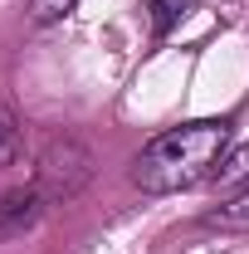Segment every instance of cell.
Returning <instances> with one entry per match:
<instances>
[{
	"label": "cell",
	"instance_id": "cell-1",
	"mask_svg": "<svg viewBox=\"0 0 249 254\" xmlns=\"http://www.w3.org/2000/svg\"><path fill=\"white\" fill-rule=\"evenodd\" d=\"M230 142H235L230 118H195V123L171 127L137 152L132 186L142 195H181V190L220 176V166L230 157Z\"/></svg>",
	"mask_w": 249,
	"mask_h": 254
},
{
	"label": "cell",
	"instance_id": "cell-4",
	"mask_svg": "<svg viewBox=\"0 0 249 254\" xmlns=\"http://www.w3.org/2000/svg\"><path fill=\"white\" fill-rule=\"evenodd\" d=\"M25 152V132H20V118H15V108L0 98V171L5 166H15Z\"/></svg>",
	"mask_w": 249,
	"mask_h": 254
},
{
	"label": "cell",
	"instance_id": "cell-7",
	"mask_svg": "<svg viewBox=\"0 0 249 254\" xmlns=\"http://www.w3.org/2000/svg\"><path fill=\"white\" fill-rule=\"evenodd\" d=\"M78 10V0H30V20L34 25H59Z\"/></svg>",
	"mask_w": 249,
	"mask_h": 254
},
{
	"label": "cell",
	"instance_id": "cell-3",
	"mask_svg": "<svg viewBox=\"0 0 249 254\" xmlns=\"http://www.w3.org/2000/svg\"><path fill=\"white\" fill-rule=\"evenodd\" d=\"M39 210H44V195L30 186H20V190H5L0 195V240H15V235H25L34 220H39Z\"/></svg>",
	"mask_w": 249,
	"mask_h": 254
},
{
	"label": "cell",
	"instance_id": "cell-2",
	"mask_svg": "<svg viewBox=\"0 0 249 254\" xmlns=\"http://www.w3.org/2000/svg\"><path fill=\"white\" fill-rule=\"evenodd\" d=\"M88 176H93V152L78 137H59V142L44 147V157L34 166V190L44 195V205L49 200H68V195H78L88 186Z\"/></svg>",
	"mask_w": 249,
	"mask_h": 254
},
{
	"label": "cell",
	"instance_id": "cell-6",
	"mask_svg": "<svg viewBox=\"0 0 249 254\" xmlns=\"http://www.w3.org/2000/svg\"><path fill=\"white\" fill-rule=\"evenodd\" d=\"M210 225H249V181L235 190L220 210H210Z\"/></svg>",
	"mask_w": 249,
	"mask_h": 254
},
{
	"label": "cell",
	"instance_id": "cell-5",
	"mask_svg": "<svg viewBox=\"0 0 249 254\" xmlns=\"http://www.w3.org/2000/svg\"><path fill=\"white\" fill-rule=\"evenodd\" d=\"M147 5H152V25H156V34H166L176 20H186L200 0H147Z\"/></svg>",
	"mask_w": 249,
	"mask_h": 254
}]
</instances>
